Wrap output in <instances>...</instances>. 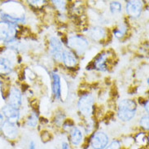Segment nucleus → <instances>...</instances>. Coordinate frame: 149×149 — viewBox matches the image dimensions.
I'll list each match as a JSON object with an SVG mask.
<instances>
[{
  "instance_id": "nucleus-19",
  "label": "nucleus",
  "mask_w": 149,
  "mask_h": 149,
  "mask_svg": "<svg viewBox=\"0 0 149 149\" xmlns=\"http://www.w3.org/2000/svg\"><path fill=\"white\" fill-rule=\"evenodd\" d=\"M109 8H110V11L113 14H116V13H119L121 12V3L117 2V1H113L112 2L110 5H109Z\"/></svg>"
},
{
  "instance_id": "nucleus-15",
  "label": "nucleus",
  "mask_w": 149,
  "mask_h": 149,
  "mask_svg": "<svg viewBox=\"0 0 149 149\" xmlns=\"http://www.w3.org/2000/svg\"><path fill=\"white\" fill-rule=\"evenodd\" d=\"M13 69V62L6 56H0V74H8Z\"/></svg>"
},
{
  "instance_id": "nucleus-16",
  "label": "nucleus",
  "mask_w": 149,
  "mask_h": 149,
  "mask_svg": "<svg viewBox=\"0 0 149 149\" xmlns=\"http://www.w3.org/2000/svg\"><path fill=\"white\" fill-rule=\"evenodd\" d=\"M82 138H83L82 133L77 127L74 126L70 130V141L73 145H79L82 141Z\"/></svg>"
},
{
  "instance_id": "nucleus-7",
  "label": "nucleus",
  "mask_w": 149,
  "mask_h": 149,
  "mask_svg": "<svg viewBox=\"0 0 149 149\" xmlns=\"http://www.w3.org/2000/svg\"><path fill=\"white\" fill-rule=\"evenodd\" d=\"M22 104V94L16 87H12L8 95V104L12 108L19 109Z\"/></svg>"
},
{
  "instance_id": "nucleus-5",
  "label": "nucleus",
  "mask_w": 149,
  "mask_h": 149,
  "mask_svg": "<svg viewBox=\"0 0 149 149\" xmlns=\"http://www.w3.org/2000/svg\"><path fill=\"white\" fill-rule=\"evenodd\" d=\"M49 47H50V52L53 58L58 62L62 61V54H63L64 48H63V45L61 41L56 37H52L50 39Z\"/></svg>"
},
{
  "instance_id": "nucleus-24",
  "label": "nucleus",
  "mask_w": 149,
  "mask_h": 149,
  "mask_svg": "<svg viewBox=\"0 0 149 149\" xmlns=\"http://www.w3.org/2000/svg\"><path fill=\"white\" fill-rule=\"evenodd\" d=\"M143 106H144V109H145L146 112L148 113V100L144 101V104H143Z\"/></svg>"
},
{
  "instance_id": "nucleus-18",
  "label": "nucleus",
  "mask_w": 149,
  "mask_h": 149,
  "mask_svg": "<svg viewBox=\"0 0 149 149\" xmlns=\"http://www.w3.org/2000/svg\"><path fill=\"white\" fill-rule=\"evenodd\" d=\"M38 121V117L35 113H32L29 116L28 119L26 120V125L29 127H36Z\"/></svg>"
},
{
  "instance_id": "nucleus-8",
  "label": "nucleus",
  "mask_w": 149,
  "mask_h": 149,
  "mask_svg": "<svg viewBox=\"0 0 149 149\" xmlns=\"http://www.w3.org/2000/svg\"><path fill=\"white\" fill-rule=\"evenodd\" d=\"M143 10V3L141 1H128L125 6L127 15L133 18H138L141 15Z\"/></svg>"
},
{
  "instance_id": "nucleus-23",
  "label": "nucleus",
  "mask_w": 149,
  "mask_h": 149,
  "mask_svg": "<svg viewBox=\"0 0 149 149\" xmlns=\"http://www.w3.org/2000/svg\"><path fill=\"white\" fill-rule=\"evenodd\" d=\"M29 149H36V144L33 141H31L29 145Z\"/></svg>"
},
{
  "instance_id": "nucleus-11",
  "label": "nucleus",
  "mask_w": 149,
  "mask_h": 149,
  "mask_svg": "<svg viewBox=\"0 0 149 149\" xmlns=\"http://www.w3.org/2000/svg\"><path fill=\"white\" fill-rule=\"evenodd\" d=\"M89 37L94 41L100 42L107 35V31L104 28L100 26H95L88 30Z\"/></svg>"
},
{
  "instance_id": "nucleus-13",
  "label": "nucleus",
  "mask_w": 149,
  "mask_h": 149,
  "mask_svg": "<svg viewBox=\"0 0 149 149\" xmlns=\"http://www.w3.org/2000/svg\"><path fill=\"white\" fill-rule=\"evenodd\" d=\"M107 60H108L107 53L102 52L99 54L94 61V67L100 71H106L108 69Z\"/></svg>"
},
{
  "instance_id": "nucleus-20",
  "label": "nucleus",
  "mask_w": 149,
  "mask_h": 149,
  "mask_svg": "<svg viewBox=\"0 0 149 149\" xmlns=\"http://www.w3.org/2000/svg\"><path fill=\"white\" fill-rule=\"evenodd\" d=\"M139 125L145 130H148V115H144L139 121Z\"/></svg>"
},
{
  "instance_id": "nucleus-1",
  "label": "nucleus",
  "mask_w": 149,
  "mask_h": 149,
  "mask_svg": "<svg viewBox=\"0 0 149 149\" xmlns=\"http://www.w3.org/2000/svg\"><path fill=\"white\" fill-rule=\"evenodd\" d=\"M137 111V104L132 100H123L118 104L117 116L122 121L132 120Z\"/></svg>"
},
{
  "instance_id": "nucleus-4",
  "label": "nucleus",
  "mask_w": 149,
  "mask_h": 149,
  "mask_svg": "<svg viewBox=\"0 0 149 149\" xmlns=\"http://www.w3.org/2000/svg\"><path fill=\"white\" fill-rule=\"evenodd\" d=\"M77 106L81 114L85 117H89L93 113L94 98L90 94L84 95L80 98Z\"/></svg>"
},
{
  "instance_id": "nucleus-17",
  "label": "nucleus",
  "mask_w": 149,
  "mask_h": 149,
  "mask_svg": "<svg viewBox=\"0 0 149 149\" xmlns=\"http://www.w3.org/2000/svg\"><path fill=\"white\" fill-rule=\"evenodd\" d=\"M126 32H127V27L125 26V24H121V25L118 26L115 29H113L114 35L117 38H123L126 34Z\"/></svg>"
},
{
  "instance_id": "nucleus-25",
  "label": "nucleus",
  "mask_w": 149,
  "mask_h": 149,
  "mask_svg": "<svg viewBox=\"0 0 149 149\" xmlns=\"http://www.w3.org/2000/svg\"><path fill=\"white\" fill-rule=\"evenodd\" d=\"M62 149H70V148H69V144H68L67 143L64 142V143H62Z\"/></svg>"
},
{
  "instance_id": "nucleus-10",
  "label": "nucleus",
  "mask_w": 149,
  "mask_h": 149,
  "mask_svg": "<svg viewBox=\"0 0 149 149\" xmlns=\"http://www.w3.org/2000/svg\"><path fill=\"white\" fill-rule=\"evenodd\" d=\"M1 130L3 134L9 139H15L18 135V130L16 125L8 121H4L3 124L1 125Z\"/></svg>"
},
{
  "instance_id": "nucleus-2",
  "label": "nucleus",
  "mask_w": 149,
  "mask_h": 149,
  "mask_svg": "<svg viewBox=\"0 0 149 149\" xmlns=\"http://www.w3.org/2000/svg\"><path fill=\"white\" fill-rule=\"evenodd\" d=\"M16 27V24L0 21V42L9 44L16 40L17 34Z\"/></svg>"
},
{
  "instance_id": "nucleus-22",
  "label": "nucleus",
  "mask_w": 149,
  "mask_h": 149,
  "mask_svg": "<svg viewBox=\"0 0 149 149\" xmlns=\"http://www.w3.org/2000/svg\"><path fill=\"white\" fill-rule=\"evenodd\" d=\"M121 148V144L119 141L117 140H113L109 146H107L104 149H120Z\"/></svg>"
},
{
  "instance_id": "nucleus-9",
  "label": "nucleus",
  "mask_w": 149,
  "mask_h": 149,
  "mask_svg": "<svg viewBox=\"0 0 149 149\" xmlns=\"http://www.w3.org/2000/svg\"><path fill=\"white\" fill-rule=\"evenodd\" d=\"M3 116L8 120L6 121H9L11 123H16V121H18L19 118H20V112H19V109H14L12 108V106L10 105L6 104L4 106L3 109Z\"/></svg>"
},
{
  "instance_id": "nucleus-14",
  "label": "nucleus",
  "mask_w": 149,
  "mask_h": 149,
  "mask_svg": "<svg viewBox=\"0 0 149 149\" xmlns=\"http://www.w3.org/2000/svg\"><path fill=\"white\" fill-rule=\"evenodd\" d=\"M52 91L53 95L56 99L59 100L61 96V77L57 73H52Z\"/></svg>"
},
{
  "instance_id": "nucleus-26",
  "label": "nucleus",
  "mask_w": 149,
  "mask_h": 149,
  "mask_svg": "<svg viewBox=\"0 0 149 149\" xmlns=\"http://www.w3.org/2000/svg\"><path fill=\"white\" fill-rule=\"evenodd\" d=\"M4 117H3V115L2 114V113H0V126L1 125H3V122H4Z\"/></svg>"
},
{
  "instance_id": "nucleus-21",
  "label": "nucleus",
  "mask_w": 149,
  "mask_h": 149,
  "mask_svg": "<svg viewBox=\"0 0 149 149\" xmlns=\"http://www.w3.org/2000/svg\"><path fill=\"white\" fill-rule=\"evenodd\" d=\"M52 3L58 10H60L61 12H64L65 10L66 3H65V1H52Z\"/></svg>"
},
{
  "instance_id": "nucleus-3",
  "label": "nucleus",
  "mask_w": 149,
  "mask_h": 149,
  "mask_svg": "<svg viewBox=\"0 0 149 149\" xmlns=\"http://www.w3.org/2000/svg\"><path fill=\"white\" fill-rule=\"evenodd\" d=\"M67 45L69 48L73 50L77 54L81 55L88 47V40L81 35H74L69 37L67 41Z\"/></svg>"
},
{
  "instance_id": "nucleus-12",
  "label": "nucleus",
  "mask_w": 149,
  "mask_h": 149,
  "mask_svg": "<svg viewBox=\"0 0 149 149\" xmlns=\"http://www.w3.org/2000/svg\"><path fill=\"white\" fill-rule=\"evenodd\" d=\"M62 61L67 68H74L77 64L75 55L69 50H64L62 54Z\"/></svg>"
},
{
  "instance_id": "nucleus-6",
  "label": "nucleus",
  "mask_w": 149,
  "mask_h": 149,
  "mask_svg": "<svg viewBox=\"0 0 149 149\" xmlns=\"http://www.w3.org/2000/svg\"><path fill=\"white\" fill-rule=\"evenodd\" d=\"M109 143L108 135L102 131H98L93 134L91 145L94 149H104Z\"/></svg>"
}]
</instances>
